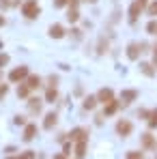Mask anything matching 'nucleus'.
Wrapping results in <instances>:
<instances>
[{"label":"nucleus","mask_w":157,"mask_h":159,"mask_svg":"<svg viewBox=\"0 0 157 159\" xmlns=\"http://www.w3.org/2000/svg\"><path fill=\"white\" fill-rule=\"evenodd\" d=\"M22 15H24L26 20H37V17L41 15L39 2H37V0H26V2L22 4Z\"/></svg>","instance_id":"obj_1"},{"label":"nucleus","mask_w":157,"mask_h":159,"mask_svg":"<svg viewBox=\"0 0 157 159\" xmlns=\"http://www.w3.org/2000/svg\"><path fill=\"white\" fill-rule=\"evenodd\" d=\"M146 9V4L142 2V0H133L129 4V11H127V15H129V22L131 24H136L138 22V17H140V13Z\"/></svg>","instance_id":"obj_2"},{"label":"nucleus","mask_w":157,"mask_h":159,"mask_svg":"<svg viewBox=\"0 0 157 159\" xmlns=\"http://www.w3.org/2000/svg\"><path fill=\"white\" fill-rule=\"evenodd\" d=\"M30 75V71H28V67H15L11 73H9V80L13 82V84H22V82H26V78Z\"/></svg>","instance_id":"obj_3"},{"label":"nucleus","mask_w":157,"mask_h":159,"mask_svg":"<svg viewBox=\"0 0 157 159\" xmlns=\"http://www.w3.org/2000/svg\"><path fill=\"white\" fill-rule=\"evenodd\" d=\"M131 131H133V123L127 120V118H121L118 123H116V133L121 135V138H129Z\"/></svg>","instance_id":"obj_4"},{"label":"nucleus","mask_w":157,"mask_h":159,"mask_svg":"<svg viewBox=\"0 0 157 159\" xmlns=\"http://www.w3.org/2000/svg\"><path fill=\"white\" fill-rule=\"evenodd\" d=\"M140 146L144 148V151H155L157 148V140L153 133H142L140 135Z\"/></svg>","instance_id":"obj_5"},{"label":"nucleus","mask_w":157,"mask_h":159,"mask_svg":"<svg viewBox=\"0 0 157 159\" xmlns=\"http://www.w3.org/2000/svg\"><path fill=\"white\" fill-rule=\"evenodd\" d=\"M144 48H146L144 43H129V45H127V58H129V60H138L140 54L144 52Z\"/></svg>","instance_id":"obj_6"},{"label":"nucleus","mask_w":157,"mask_h":159,"mask_svg":"<svg viewBox=\"0 0 157 159\" xmlns=\"http://www.w3.org/2000/svg\"><path fill=\"white\" fill-rule=\"evenodd\" d=\"M67 140H69V142L88 140V129H84V127H76V129H71V133H67Z\"/></svg>","instance_id":"obj_7"},{"label":"nucleus","mask_w":157,"mask_h":159,"mask_svg":"<svg viewBox=\"0 0 157 159\" xmlns=\"http://www.w3.org/2000/svg\"><path fill=\"white\" fill-rule=\"evenodd\" d=\"M37 133H39L37 125H35V123H26V125H24V135H22V140H24V142H32V140L37 138Z\"/></svg>","instance_id":"obj_8"},{"label":"nucleus","mask_w":157,"mask_h":159,"mask_svg":"<svg viewBox=\"0 0 157 159\" xmlns=\"http://www.w3.org/2000/svg\"><path fill=\"white\" fill-rule=\"evenodd\" d=\"M97 101L99 103H110V101H114V90L112 88H101L99 93H97Z\"/></svg>","instance_id":"obj_9"},{"label":"nucleus","mask_w":157,"mask_h":159,"mask_svg":"<svg viewBox=\"0 0 157 159\" xmlns=\"http://www.w3.org/2000/svg\"><path fill=\"white\" fill-rule=\"evenodd\" d=\"M41 107H43V99H39V97H28V110H30V114H39Z\"/></svg>","instance_id":"obj_10"},{"label":"nucleus","mask_w":157,"mask_h":159,"mask_svg":"<svg viewBox=\"0 0 157 159\" xmlns=\"http://www.w3.org/2000/svg\"><path fill=\"white\" fill-rule=\"evenodd\" d=\"M56 125H58V116H56V112H50V114H45V120H43V129H45V131H52Z\"/></svg>","instance_id":"obj_11"},{"label":"nucleus","mask_w":157,"mask_h":159,"mask_svg":"<svg viewBox=\"0 0 157 159\" xmlns=\"http://www.w3.org/2000/svg\"><path fill=\"white\" fill-rule=\"evenodd\" d=\"M138 99V90H123L121 93V103L123 106H129L131 101H136Z\"/></svg>","instance_id":"obj_12"},{"label":"nucleus","mask_w":157,"mask_h":159,"mask_svg":"<svg viewBox=\"0 0 157 159\" xmlns=\"http://www.w3.org/2000/svg\"><path fill=\"white\" fill-rule=\"evenodd\" d=\"M48 34H50L52 39H62V37H65V28L60 26V24H52V26L48 28Z\"/></svg>","instance_id":"obj_13"},{"label":"nucleus","mask_w":157,"mask_h":159,"mask_svg":"<svg viewBox=\"0 0 157 159\" xmlns=\"http://www.w3.org/2000/svg\"><path fill=\"white\" fill-rule=\"evenodd\" d=\"M118 107H121V101H110V103H105L104 106V116H114L116 112H118Z\"/></svg>","instance_id":"obj_14"},{"label":"nucleus","mask_w":157,"mask_h":159,"mask_svg":"<svg viewBox=\"0 0 157 159\" xmlns=\"http://www.w3.org/2000/svg\"><path fill=\"white\" fill-rule=\"evenodd\" d=\"M86 146H88V140H80V142H76V159H84L86 157Z\"/></svg>","instance_id":"obj_15"},{"label":"nucleus","mask_w":157,"mask_h":159,"mask_svg":"<svg viewBox=\"0 0 157 159\" xmlns=\"http://www.w3.org/2000/svg\"><path fill=\"white\" fill-rule=\"evenodd\" d=\"M140 71H142L146 78H153V75H155V65H153V62H140Z\"/></svg>","instance_id":"obj_16"},{"label":"nucleus","mask_w":157,"mask_h":159,"mask_svg":"<svg viewBox=\"0 0 157 159\" xmlns=\"http://www.w3.org/2000/svg\"><path fill=\"white\" fill-rule=\"evenodd\" d=\"M56 99H58V90H56V86H50V88L45 90V99H43V101H45V103H54Z\"/></svg>","instance_id":"obj_17"},{"label":"nucleus","mask_w":157,"mask_h":159,"mask_svg":"<svg viewBox=\"0 0 157 159\" xmlns=\"http://www.w3.org/2000/svg\"><path fill=\"white\" fill-rule=\"evenodd\" d=\"M26 84L30 86V90H37V88L41 86V78H39V75H35V73H30V75L26 78Z\"/></svg>","instance_id":"obj_18"},{"label":"nucleus","mask_w":157,"mask_h":159,"mask_svg":"<svg viewBox=\"0 0 157 159\" xmlns=\"http://www.w3.org/2000/svg\"><path fill=\"white\" fill-rule=\"evenodd\" d=\"M28 95H30V86H28L26 82H22V84L17 86V97H20V99H28Z\"/></svg>","instance_id":"obj_19"},{"label":"nucleus","mask_w":157,"mask_h":159,"mask_svg":"<svg viewBox=\"0 0 157 159\" xmlns=\"http://www.w3.org/2000/svg\"><path fill=\"white\" fill-rule=\"evenodd\" d=\"M146 123H149V129H157V107L151 110V116L146 118Z\"/></svg>","instance_id":"obj_20"},{"label":"nucleus","mask_w":157,"mask_h":159,"mask_svg":"<svg viewBox=\"0 0 157 159\" xmlns=\"http://www.w3.org/2000/svg\"><path fill=\"white\" fill-rule=\"evenodd\" d=\"M97 103H99V101H97V97H86L82 106H84V110H95V106H97Z\"/></svg>","instance_id":"obj_21"},{"label":"nucleus","mask_w":157,"mask_h":159,"mask_svg":"<svg viewBox=\"0 0 157 159\" xmlns=\"http://www.w3.org/2000/svg\"><path fill=\"white\" fill-rule=\"evenodd\" d=\"M67 20H69L71 24L78 22V20H80V11H78V9H69V11H67Z\"/></svg>","instance_id":"obj_22"},{"label":"nucleus","mask_w":157,"mask_h":159,"mask_svg":"<svg viewBox=\"0 0 157 159\" xmlns=\"http://www.w3.org/2000/svg\"><path fill=\"white\" fill-rule=\"evenodd\" d=\"M146 32L149 34H157V20L155 17H151V22L146 24Z\"/></svg>","instance_id":"obj_23"},{"label":"nucleus","mask_w":157,"mask_h":159,"mask_svg":"<svg viewBox=\"0 0 157 159\" xmlns=\"http://www.w3.org/2000/svg\"><path fill=\"white\" fill-rule=\"evenodd\" d=\"M146 13H149L151 17H157V0H153V2L146 7Z\"/></svg>","instance_id":"obj_24"},{"label":"nucleus","mask_w":157,"mask_h":159,"mask_svg":"<svg viewBox=\"0 0 157 159\" xmlns=\"http://www.w3.org/2000/svg\"><path fill=\"white\" fill-rule=\"evenodd\" d=\"M9 159H35V151H26L24 155H17V157H9Z\"/></svg>","instance_id":"obj_25"},{"label":"nucleus","mask_w":157,"mask_h":159,"mask_svg":"<svg viewBox=\"0 0 157 159\" xmlns=\"http://www.w3.org/2000/svg\"><path fill=\"white\" fill-rule=\"evenodd\" d=\"M9 60H11V58H9V54H2V52H0V69H2V67H7V65H9Z\"/></svg>","instance_id":"obj_26"},{"label":"nucleus","mask_w":157,"mask_h":159,"mask_svg":"<svg viewBox=\"0 0 157 159\" xmlns=\"http://www.w3.org/2000/svg\"><path fill=\"white\" fill-rule=\"evenodd\" d=\"M127 159H144V155L138 153V151H129V153H127Z\"/></svg>","instance_id":"obj_27"},{"label":"nucleus","mask_w":157,"mask_h":159,"mask_svg":"<svg viewBox=\"0 0 157 159\" xmlns=\"http://www.w3.org/2000/svg\"><path fill=\"white\" fill-rule=\"evenodd\" d=\"M7 93H9V84H0V101L7 97Z\"/></svg>","instance_id":"obj_28"},{"label":"nucleus","mask_w":157,"mask_h":159,"mask_svg":"<svg viewBox=\"0 0 157 159\" xmlns=\"http://www.w3.org/2000/svg\"><path fill=\"white\" fill-rule=\"evenodd\" d=\"M13 123H15V125H22V127H24V125H26V116H20V114H17V116L13 118Z\"/></svg>","instance_id":"obj_29"},{"label":"nucleus","mask_w":157,"mask_h":159,"mask_svg":"<svg viewBox=\"0 0 157 159\" xmlns=\"http://www.w3.org/2000/svg\"><path fill=\"white\" fill-rule=\"evenodd\" d=\"M62 153H65V155H67V157H69V155H71V142H69V140H67V142H65V144H62Z\"/></svg>","instance_id":"obj_30"},{"label":"nucleus","mask_w":157,"mask_h":159,"mask_svg":"<svg viewBox=\"0 0 157 159\" xmlns=\"http://www.w3.org/2000/svg\"><path fill=\"white\" fill-rule=\"evenodd\" d=\"M69 4V0H54V7L56 9H62V7H67Z\"/></svg>","instance_id":"obj_31"},{"label":"nucleus","mask_w":157,"mask_h":159,"mask_svg":"<svg viewBox=\"0 0 157 159\" xmlns=\"http://www.w3.org/2000/svg\"><path fill=\"white\" fill-rule=\"evenodd\" d=\"M71 37L73 39H82V30L80 28H71Z\"/></svg>","instance_id":"obj_32"},{"label":"nucleus","mask_w":157,"mask_h":159,"mask_svg":"<svg viewBox=\"0 0 157 159\" xmlns=\"http://www.w3.org/2000/svg\"><path fill=\"white\" fill-rule=\"evenodd\" d=\"M97 52H99V54L108 52V41H105V43H104V39H101V41H99V50H97Z\"/></svg>","instance_id":"obj_33"},{"label":"nucleus","mask_w":157,"mask_h":159,"mask_svg":"<svg viewBox=\"0 0 157 159\" xmlns=\"http://www.w3.org/2000/svg\"><path fill=\"white\" fill-rule=\"evenodd\" d=\"M138 116H140V118H149V116H151V112H149V110H140V112H138Z\"/></svg>","instance_id":"obj_34"},{"label":"nucleus","mask_w":157,"mask_h":159,"mask_svg":"<svg viewBox=\"0 0 157 159\" xmlns=\"http://www.w3.org/2000/svg\"><path fill=\"white\" fill-rule=\"evenodd\" d=\"M80 2H82V0H69V4H67V7H69V9H78Z\"/></svg>","instance_id":"obj_35"},{"label":"nucleus","mask_w":157,"mask_h":159,"mask_svg":"<svg viewBox=\"0 0 157 159\" xmlns=\"http://www.w3.org/2000/svg\"><path fill=\"white\" fill-rule=\"evenodd\" d=\"M48 82H50V86H58V78H56V75H50Z\"/></svg>","instance_id":"obj_36"},{"label":"nucleus","mask_w":157,"mask_h":159,"mask_svg":"<svg viewBox=\"0 0 157 159\" xmlns=\"http://www.w3.org/2000/svg\"><path fill=\"white\" fill-rule=\"evenodd\" d=\"M9 7H11L9 0H0V9H9Z\"/></svg>","instance_id":"obj_37"},{"label":"nucleus","mask_w":157,"mask_h":159,"mask_svg":"<svg viewBox=\"0 0 157 159\" xmlns=\"http://www.w3.org/2000/svg\"><path fill=\"white\" fill-rule=\"evenodd\" d=\"M52 159H67V155H65V153H56Z\"/></svg>","instance_id":"obj_38"},{"label":"nucleus","mask_w":157,"mask_h":159,"mask_svg":"<svg viewBox=\"0 0 157 159\" xmlns=\"http://www.w3.org/2000/svg\"><path fill=\"white\" fill-rule=\"evenodd\" d=\"M4 24H7V17H4V15H2V13H0V28L4 26Z\"/></svg>","instance_id":"obj_39"},{"label":"nucleus","mask_w":157,"mask_h":159,"mask_svg":"<svg viewBox=\"0 0 157 159\" xmlns=\"http://www.w3.org/2000/svg\"><path fill=\"white\" fill-rule=\"evenodd\" d=\"M82 2H88V4H95L97 0H82Z\"/></svg>","instance_id":"obj_40"},{"label":"nucleus","mask_w":157,"mask_h":159,"mask_svg":"<svg viewBox=\"0 0 157 159\" xmlns=\"http://www.w3.org/2000/svg\"><path fill=\"white\" fill-rule=\"evenodd\" d=\"M153 65L157 67V52H155V56H153Z\"/></svg>","instance_id":"obj_41"},{"label":"nucleus","mask_w":157,"mask_h":159,"mask_svg":"<svg viewBox=\"0 0 157 159\" xmlns=\"http://www.w3.org/2000/svg\"><path fill=\"white\" fill-rule=\"evenodd\" d=\"M142 2H144V4H146V2H149V0H142Z\"/></svg>","instance_id":"obj_42"}]
</instances>
